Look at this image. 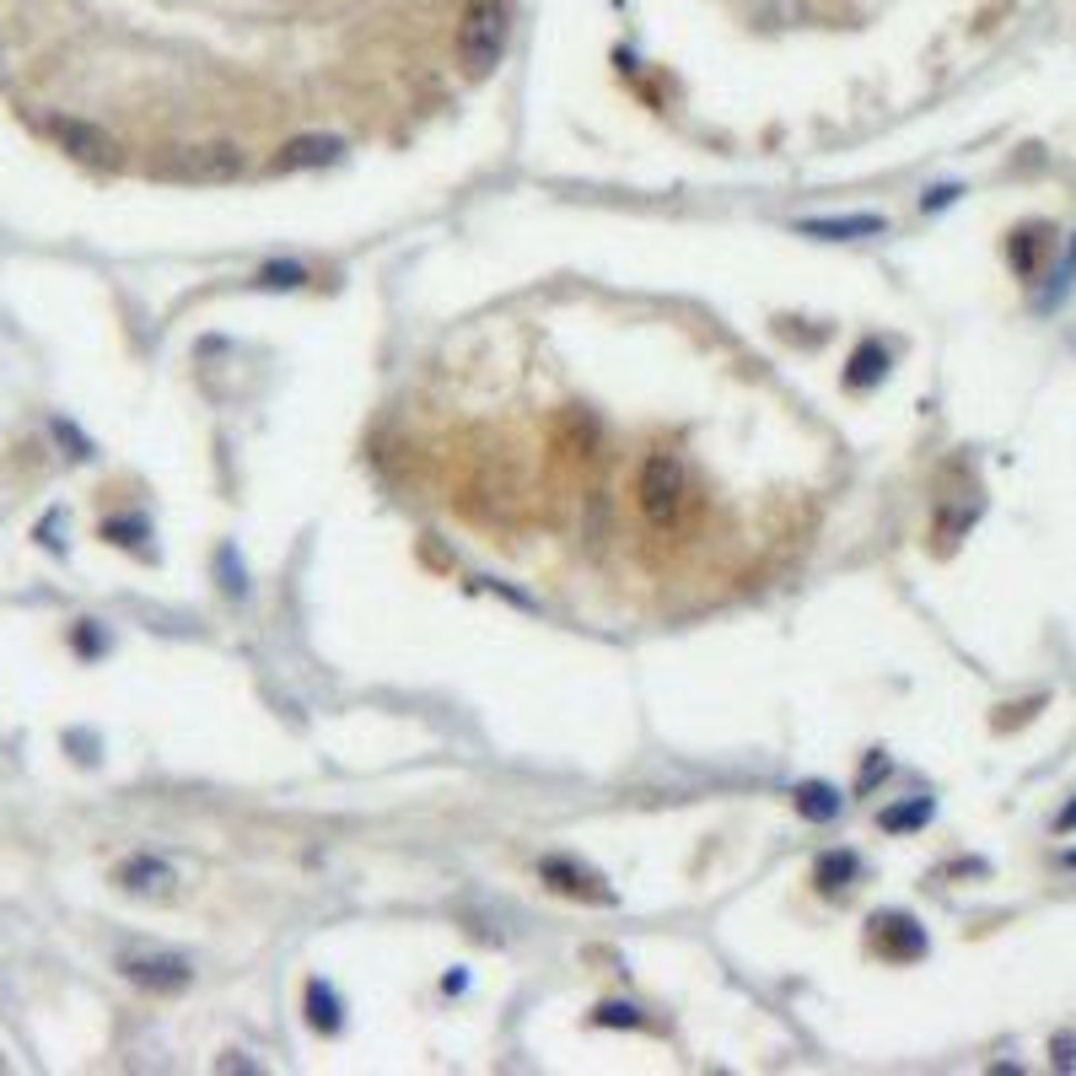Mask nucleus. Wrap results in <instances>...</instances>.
<instances>
[{"label":"nucleus","instance_id":"nucleus-1","mask_svg":"<svg viewBox=\"0 0 1076 1076\" xmlns=\"http://www.w3.org/2000/svg\"><path fill=\"white\" fill-rule=\"evenodd\" d=\"M512 43V11L506 0H469L457 17V66L469 76H490Z\"/></svg>","mask_w":1076,"mask_h":1076},{"label":"nucleus","instance_id":"nucleus-2","mask_svg":"<svg viewBox=\"0 0 1076 1076\" xmlns=\"http://www.w3.org/2000/svg\"><path fill=\"white\" fill-rule=\"evenodd\" d=\"M635 495H641V512L652 527H673V522L684 517V506H690V480H684V463L678 457H646L641 463V480H635Z\"/></svg>","mask_w":1076,"mask_h":1076},{"label":"nucleus","instance_id":"nucleus-3","mask_svg":"<svg viewBox=\"0 0 1076 1076\" xmlns=\"http://www.w3.org/2000/svg\"><path fill=\"white\" fill-rule=\"evenodd\" d=\"M243 168H248L243 145H232V140H205V145H183L168 173L183 178V183H232V178H243Z\"/></svg>","mask_w":1076,"mask_h":1076},{"label":"nucleus","instance_id":"nucleus-4","mask_svg":"<svg viewBox=\"0 0 1076 1076\" xmlns=\"http://www.w3.org/2000/svg\"><path fill=\"white\" fill-rule=\"evenodd\" d=\"M872 937H877V953L894 958V964H909L926 953V932L909 921V915H877L872 921Z\"/></svg>","mask_w":1076,"mask_h":1076},{"label":"nucleus","instance_id":"nucleus-5","mask_svg":"<svg viewBox=\"0 0 1076 1076\" xmlns=\"http://www.w3.org/2000/svg\"><path fill=\"white\" fill-rule=\"evenodd\" d=\"M340 140L334 135H296L280 145V157L270 162L275 173H308V168H329V162H340Z\"/></svg>","mask_w":1076,"mask_h":1076},{"label":"nucleus","instance_id":"nucleus-6","mask_svg":"<svg viewBox=\"0 0 1076 1076\" xmlns=\"http://www.w3.org/2000/svg\"><path fill=\"white\" fill-rule=\"evenodd\" d=\"M124 974L145 985V990H183L189 985V964L178 953H140V958H124Z\"/></svg>","mask_w":1076,"mask_h":1076},{"label":"nucleus","instance_id":"nucleus-7","mask_svg":"<svg viewBox=\"0 0 1076 1076\" xmlns=\"http://www.w3.org/2000/svg\"><path fill=\"white\" fill-rule=\"evenodd\" d=\"M888 221L883 215H813V221H797L802 238H824V243H851V238H877Z\"/></svg>","mask_w":1076,"mask_h":1076},{"label":"nucleus","instance_id":"nucleus-8","mask_svg":"<svg viewBox=\"0 0 1076 1076\" xmlns=\"http://www.w3.org/2000/svg\"><path fill=\"white\" fill-rule=\"evenodd\" d=\"M49 130H54V140H60L66 151L87 157V162H113V157H119V145H113L98 124H81V119H49Z\"/></svg>","mask_w":1076,"mask_h":1076},{"label":"nucleus","instance_id":"nucleus-9","mask_svg":"<svg viewBox=\"0 0 1076 1076\" xmlns=\"http://www.w3.org/2000/svg\"><path fill=\"white\" fill-rule=\"evenodd\" d=\"M544 883H555V888H565V894H576V899H603V904H614V888H603V877L597 872H582L571 856H550L544 862Z\"/></svg>","mask_w":1076,"mask_h":1076},{"label":"nucleus","instance_id":"nucleus-10","mask_svg":"<svg viewBox=\"0 0 1076 1076\" xmlns=\"http://www.w3.org/2000/svg\"><path fill=\"white\" fill-rule=\"evenodd\" d=\"M119 883H124V888H135V894H168L178 877H173L168 862H157V856H135V862H124Z\"/></svg>","mask_w":1076,"mask_h":1076},{"label":"nucleus","instance_id":"nucleus-11","mask_svg":"<svg viewBox=\"0 0 1076 1076\" xmlns=\"http://www.w3.org/2000/svg\"><path fill=\"white\" fill-rule=\"evenodd\" d=\"M308 1023H313L318 1034H340L345 1028V1002L323 979H308Z\"/></svg>","mask_w":1076,"mask_h":1076},{"label":"nucleus","instance_id":"nucleus-12","mask_svg":"<svg viewBox=\"0 0 1076 1076\" xmlns=\"http://www.w3.org/2000/svg\"><path fill=\"white\" fill-rule=\"evenodd\" d=\"M888 378V350L877 345V340H862L856 355H851V366H845V388H872V382Z\"/></svg>","mask_w":1076,"mask_h":1076},{"label":"nucleus","instance_id":"nucleus-13","mask_svg":"<svg viewBox=\"0 0 1076 1076\" xmlns=\"http://www.w3.org/2000/svg\"><path fill=\"white\" fill-rule=\"evenodd\" d=\"M797 813H802V818H813V824H829L834 813H839V792H834L829 781H802V786H797Z\"/></svg>","mask_w":1076,"mask_h":1076},{"label":"nucleus","instance_id":"nucleus-14","mask_svg":"<svg viewBox=\"0 0 1076 1076\" xmlns=\"http://www.w3.org/2000/svg\"><path fill=\"white\" fill-rule=\"evenodd\" d=\"M856 872H862V862H856L851 851H824V856H818V867H813V883L834 894V888H845Z\"/></svg>","mask_w":1076,"mask_h":1076},{"label":"nucleus","instance_id":"nucleus-15","mask_svg":"<svg viewBox=\"0 0 1076 1076\" xmlns=\"http://www.w3.org/2000/svg\"><path fill=\"white\" fill-rule=\"evenodd\" d=\"M1044 248H1049V232H1044V227H1023L1017 243H1012V264H1017L1023 275H1034V264L1044 259Z\"/></svg>","mask_w":1076,"mask_h":1076},{"label":"nucleus","instance_id":"nucleus-16","mask_svg":"<svg viewBox=\"0 0 1076 1076\" xmlns=\"http://www.w3.org/2000/svg\"><path fill=\"white\" fill-rule=\"evenodd\" d=\"M926 818H932V797L909 802V807H888L877 824H883V829H915V824H926Z\"/></svg>","mask_w":1076,"mask_h":1076},{"label":"nucleus","instance_id":"nucleus-17","mask_svg":"<svg viewBox=\"0 0 1076 1076\" xmlns=\"http://www.w3.org/2000/svg\"><path fill=\"white\" fill-rule=\"evenodd\" d=\"M259 285H270V291H296V285H308V270H302V264H264V270H259Z\"/></svg>","mask_w":1076,"mask_h":1076},{"label":"nucleus","instance_id":"nucleus-18","mask_svg":"<svg viewBox=\"0 0 1076 1076\" xmlns=\"http://www.w3.org/2000/svg\"><path fill=\"white\" fill-rule=\"evenodd\" d=\"M592 1023H597V1028H641V1007H630V1002H609V1007L592 1012Z\"/></svg>","mask_w":1076,"mask_h":1076},{"label":"nucleus","instance_id":"nucleus-19","mask_svg":"<svg viewBox=\"0 0 1076 1076\" xmlns=\"http://www.w3.org/2000/svg\"><path fill=\"white\" fill-rule=\"evenodd\" d=\"M953 200H958V183H942V189H932L921 205H926V210H942V205H953Z\"/></svg>","mask_w":1076,"mask_h":1076},{"label":"nucleus","instance_id":"nucleus-20","mask_svg":"<svg viewBox=\"0 0 1076 1076\" xmlns=\"http://www.w3.org/2000/svg\"><path fill=\"white\" fill-rule=\"evenodd\" d=\"M1060 829H1076V802L1066 807V813H1060Z\"/></svg>","mask_w":1076,"mask_h":1076}]
</instances>
